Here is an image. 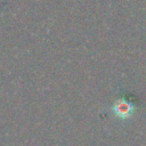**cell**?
Returning <instances> with one entry per match:
<instances>
[{
	"mask_svg": "<svg viewBox=\"0 0 146 146\" xmlns=\"http://www.w3.org/2000/svg\"><path fill=\"white\" fill-rule=\"evenodd\" d=\"M111 110L116 117L121 120H128L136 112V105L125 97H120L113 103Z\"/></svg>",
	"mask_w": 146,
	"mask_h": 146,
	"instance_id": "obj_1",
	"label": "cell"
}]
</instances>
